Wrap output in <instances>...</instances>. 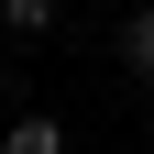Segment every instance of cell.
Wrapping results in <instances>:
<instances>
[{
  "instance_id": "277c9868",
  "label": "cell",
  "mask_w": 154,
  "mask_h": 154,
  "mask_svg": "<svg viewBox=\"0 0 154 154\" xmlns=\"http://www.w3.org/2000/svg\"><path fill=\"white\" fill-rule=\"evenodd\" d=\"M0 99H11V55H0Z\"/></svg>"
},
{
  "instance_id": "3957f363",
  "label": "cell",
  "mask_w": 154,
  "mask_h": 154,
  "mask_svg": "<svg viewBox=\"0 0 154 154\" xmlns=\"http://www.w3.org/2000/svg\"><path fill=\"white\" fill-rule=\"evenodd\" d=\"M0 22L11 33H55V0H0Z\"/></svg>"
},
{
  "instance_id": "7a4b0ae2",
  "label": "cell",
  "mask_w": 154,
  "mask_h": 154,
  "mask_svg": "<svg viewBox=\"0 0 154 154\" xmlns=\"http://www.w3.org/2000/svg\"><path fill=\"white\" fill-rule=\"evenodd\" d=\"M121 66H132V77H154V0L121 22Z\"/></svg>"
},
{
  "instance_id": "6da1fadb",
  "label": "cell",
  "mask_w": 154,
  "mask_h": 154,
  "mask_svg": "<svg viewBox=\"0 0 154 154\" xmlns=\"http://www.w3.org/2000/svg\"><path fill=\"white\" fill-rule=\"evenodd\" d=\"M0 154H66L55 110H11V121H0Z\"/></svg>"
}]
</instances>
